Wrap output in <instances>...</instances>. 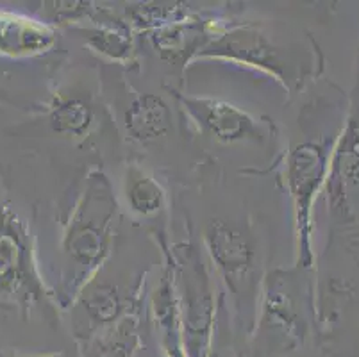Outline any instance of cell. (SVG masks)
<instances>
[{
	"label": "cell",
	"instance_id": "obj_2",
	"mask_svg": "<svg viewBox=\"0 0 359 357\" xmlns=\"http://www.w3.org/2000/svg\"><path fill=\"white\" fill-rule=\"evenodd\" d=\"M213 255L222 263V267H227L231 270L245 267L249 263V248L245 245L238 234H233L225 227H213V234L210 236Z\"/></svg>",
	"mask_w": 359,
	"mask_h": 357
},
{
	"label": "cell",
	"instance_id": "obj_1",
	"mask_svg": "<svg viewBox=\"0 0 359 357\" xmlns=\"http://www.w3.org/2000/svg\"><path fill=\"white\" fill-rule=\"evenodd\" d=\"M127 129L140 140H150L165 133L168 127V114L161 98L147 95L140 98L127 113Z\"/></svg>",
	"mask_w": 359,
	"mask_h": 357
},
{
	"label": "cell",
	"instance_id": "obj_6",
	"mask_svg": "<svg viewBox=\"0 0 359 357\" xmlns=\"http://www.w3.org/2000/svg\"><path fill=\"white\" fill-rule=\"evenodd\" d=\"M118 307V302H116V297H113L107 291H99V293L93 295V299L90 300V309L91 313H95V316L99 318H109L113 316Z\"/></svg>",
	"mask_w": 359,
	"mask_h": 357
},
{
	"label": "cell",
	"instance_id": "obj_4",
	"mask_svg": "<svg viewBox=\"0 0 359 357\" xmlns=\"http://www.w3.org/2000/svg\"><path fill=\"white\" fill-rule=\"evenodd\" d=\"M205 123L222 137H240L250 127V122L245 120L243 114L227 106L208 107Z\"/></svg>",
	"mask_w": 359,
	"mask_h": 357
},
{
	"label": "cell",
	"instance_id": "obj_3",
	"mask_svg": "<svg viewBox=\"0 0 359 357\" xmlns=\"http://www.w3.org/2000/svg\"><path fill=\"white\" fill-rule=\"evenodd\" d=\"M52 122H54L55 129L61 133L81 134L90 126L91 113L81 100L70 98L55 107L52 113Z\"/></svg>",
	"mask_w": 359,
	"mask_h": 357
},
{
	"label": "cell",
	"instance_id": "obj_5",
	"mask_svg": "<svg viewBox=\"0 0 359 357\" xmlns=\"http://www.w3.org/2000/svg\"><path fill=\"white\" fill-rule=\"evenodd\" d=\"M129 198L136 211L143 213V215H150V213L158 211L161 208L163 191L156 182L142 177V179L135 181L133 186H130Z\"/></svg>",
	"mask_w": 359,
	"mask_h": 357
}]
</instances>
